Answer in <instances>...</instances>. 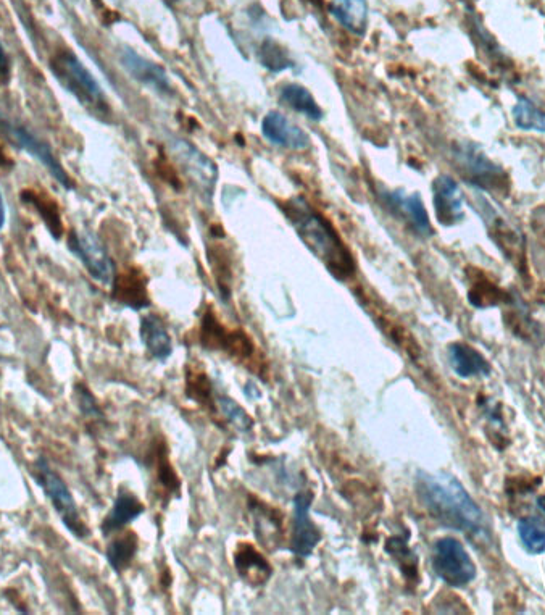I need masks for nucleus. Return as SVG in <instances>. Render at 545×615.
Here are the masks:
<instances>
[{
  "label": "nucleus",
  "instance_id": "f257e3e1",
  "mask_svg": "<svg viewBox=\"0 0 545 615\" xmlns=\"http://www.w3.org/2000/svg\"><path fill=\"white\" fill-rule=\"evenodd\" d=\"M418 499L442 527L468 536L484 530V514L457 478L444 472L420 470L415 478Z\"/></svg>",
  "mask_w": 545,
  "mask_h": 615
},
{
  "label": "nucleus",
  "instance_id": "f03ea898",
  "mask_svg": "<svg viewBox=\"0 0 545 615\" xmlns=\"http://www.w3.org/2000/svg\"><path fill=\"white\" fill-rule=\"evenodd\" d=\"M281 210L294 226L300 241L308 251L328 268L334 278L352 280L355 275V260L349 247L337 235L336 228L328 218L318 212L302 196L291 197L281 204Z\"/></svg>",
  "mask_w": 545,
  "mask_h": 615
},
{
  "label": "nucleus",
  "instance_id": "7ed1b4c3",
  "mask_svg": "<svg viewBox=\"0 0 545 615\" xmlns=\"http://www.w3.org/2000/svg\"><path fill=\"white\" fill-rule=\"evenodd\" d=\"M52 72L68 93L92 112L109 115L104 89L73 52H60L52 60Z\"/></svg>",
  "mask_w": 545,
  "mask_h": 615
},
{
  "label": "nucleus",
  "instance_id": "20e7f679",
  "mask_svg": "<svg viewBox=\"0 0 545 615\" xmlns=\"http://www.w3.org/2000/svg\"><path fill=\"white\" fill-rule=\"evenodd\" d=\"M33 465L34 480L50 499V503L54 506L55 512L59 514L63 525L68 528V532L73 533L80 540L89 536L88 525L81 519L75 498H73L67 483L63 482L59 473L50 467L49 462L44 457H39Z\"/></svg>",
  "mask_w": 545,
  "mask_h": 615
},
{
  "label": "nucleus",
  "instance_id": "39448f33",
  "mask_svg": "<svg viewBox=\"0 0 545 615\" xmlns=\"http://www.w3.org/2000/svg\"><path fill=\"white\" fill-rule=\"evenodd\" d=\"M433 570L452 588H465L476 578V564L460 541L446 536L434 543Z\"/></svg>",
  "mask_w": 545,
  "mask_h": 615
},
{
  "label": "nucleus",
  "instance_id": "423d86ee",
  "mask_svg": "<svg viewBox=\"0 0 545 615\" xmlns=\"http://www.w3.org/2000/svg\"><path fill=\"white\" fill-rule=\"evenodd\" d=\"M168 151L184 175L196 186L197 191L207 199L212 197L217 186L218 168L209 155L200 152L196 146L181 138H171L168 141Z\"/></svg>",
  "mask_w": 545,
  "mask_h": 615
},
{
  "label": "nucleus",
  "instance_id": "0eeeda50",
  "mask_svg": "<svg viewBox=\"0 0 545 615\" xmlns=\"http://www.w3.org/2000/svg\"><path fill=\"white\" fill-rule=\"evenodd\" d=\"M0 133H4L15 146L28 152L31 157L38 159L46 167V170H49L50 175L59 181L60 185L65 186L67 189L73 188L70 176L65 172V168L62 167L59 159L55 157L52 149L44 141H41L36 134L31 133L25 126L9 122V120H4V118H0Z\"/></svg>",
  "mask_w": 545,
  "mask_h": 615
},
{
  "label": "nucleus",
  "instance_id": "6e6552de",
  "mask_svg": "<svg viewBox=\"0 0 545 615\" xmlns=\"http://www.w3.org/2000/svg\"><path fill=\"white\" fill-rule=\"evenodd\" d=\"M70 249L88 268L89 275L100 285L112 286L115 280V265L104 244L92 231H75L70 238Z\"/></svg>",
  "mask_w": 545,
  "mask_h": 615
},
{
  "label": "nucleus",
  "instance_id": "1a4fd4ad",
  "mask_svg": "<svg viewBox=\"0 0 545 615\" xmlns=\"http://www.w3.org/2000/svg\"><path fill=\"white\" fill-rule=\"evenodd\" d=\"M200 339L205 348L212 351H225L236 359L247 360L254 356V343L242 331H228L212 312L205 314L202 320Z\"/></svg>",
  "mask_w": 545,
  "mask_h": 615
},
{
  "label": "nucleus",
  "instance_id": "9d476101",
  "mask_svg": "<svg viewBox=\"0 0 545 615\" xmlns=\"http://www.w3.org/2000/svg\"><path fill=\"white\" fill-rule=\"evenodd\" d=\"M313 494L299 493L294 498V519H292L291 551L297 557L312 556L321 541V532L310 519Z\"/></svg>",
  "mask_w": 545,
  "mask_h": 615
},
{
  "label": "nucleus",
  "instance_id": "9b49d317",
  "mask_svg": "<svg viewBox=\"0 0 545 615\" xmlns=\"http://www.w3.org/2000/svg\"><path fill=\"white\" fill-rule=\"evenodd\" d=\"M121 67L125 68L133 80L141 83L142 86L152 89L154 93L160 96H171L173 94V86H171L170 76L167 70L160 67L159 63L142 57L138 52L125 47L120 52Z\"/></svg>",
  "mask_w": 545,
  "mask_h": 615
},
{
  "label": "nucleus",
  "instance_id": "f8f14e48",
  "mask_svg": "<svg viewBox=\"0 0 545 615\" xmlns=\"http://www.w3.org/2000/svg\"><path fill=\"white\" fill-rule=\"evenodd\" d=\"M263 138L273 146L283 147L288 151L304 152L312 147V139L307 131L294 125L283 113L268 112L262 120Z\"/></svg>",
  "mask_w": 545,
  "mask_h": 615
},
{
  "label": "nucleus",
  "instance_id": "ddd939ff",
  "mask_svg": "<svg viewBox=\"0 0 545 615\" xmlns=\"http://www.w3.org/2000/svg\"><path fill=\"white\" fill-rule=\"evenodd\" d=\"M433 204L441 225H457L465 218V196L452 176L441 175L434 180Z\"/></svg>",
  "mask_w": 545,
  "mask_h": 615
},
{
  "label": "nucleus",
  "instance_id": "4468645a",
  "mask_svg": "<svg viewBox=\"0 0 545 615\" xmlns=\"http://www.w3.org/2000/svg\"><path fill=\"white\" fill-rule=\"evenodd\" d=\"M383 199L391 207V210H394L399 217L404 218L405 222L410 223V226L417 231L418 235H433V226H431V220H429L428 212H426L420 194H407L402 189H396V191H386L383 194Z\"/></svg>",
  "mask_w": 545,
  "mask_h": 615
},
{
  "label": "nucleus",
  "instance_id": "2eb2a0df",
  "mask_svg": "<svg viewBox=\"0 0 545 615\" xmlns=\"http://www.w3.org/2000/svg\"><path fill=\"white\" fill-rule=\"evenodd\" d=\"M146 283V277L139 270H126L113 280V296L131 309H146L150 304Z\"/></svg>",
  "mask_w": 545,
  "mask_h": 615
},
{
  "label": "nucleus",
  "instance_id": "dca6fc26",
  "mask_svg": "<svg viewBox=\"0 0 545 615\" xmlns=\"http://www.w3.org/2000/svg\"><path fill=\"white\" fill-rule=\"evenodd\" d=\"M450 367L460 378L487 377L491 373L489 360L465 343L450 344L447 349Z\"/></svg>",
  "mask_w": 545,
  "mask_h": 615
},
{
  "label": "nucleus",
  "instance_id": "f3484780",
  "mask_svg": "<svg viewBox=\"0 0 545 615\" xmlns=\"http://www.w3.org/2000/svg\"><path fill=\"white\" fill-rule=\"evenodd\" d=\"M234 565L247 583L262 586L273 575L270 562L249 543H241L234 553Z\"/></svg>",
  "mask_w": 545,
  "mask_h": 615
},
{
  "label": "nucleus",
  "instance_id": "a211bd4d",
  "mask_svg": "<svg viewBox=\"0 0 545 615\" xmlns=\"http://www.w3.org/2000/svg\"><path fill=\"white\" fill-rule=\"evenodd\" d=\"M328 10L342 28L355 36H365L367 33L370 13L367 0H331Z\"/></svg>",
  "mask_w": 545,
  "mask_h": 615
},
{
  "label": "nucleus",
  "instance_id": "6ab92c4d",
  "mask_svg": "<svg viewBox=\"0 0 545 615\" xmlns=\"http://www.w3.org/2000/svg\"><path fill=\"white\" fill-rule=\"evenodd\" d=\"M279 101L288 105L294 112L302 113L308 120L320 122L325 117V112L321 109L317 99L308 91L305 86L299 83H286L279 89Z\"/></svg>",
  "mask_w": 545,
  "mask_h": 615
},
{
  "label": "nucleus",
  "instance_id": "aec40b11",
  "mask_svg": "<svg viewBox=\"0 0 545 615\" xmlns=\"http://www.w3.org/2000/svg\"><path fill=\"white\" fill-rule=\"evenodd\" d=\"M142 343L146 344L147 351L159 360H167L173 352L170 333H168L162 318L150 314L141 320Z\"/></svg>",
  "mask_w": 545,
  "mask_h": 615
},
{
  "label": "nucleus",
  "instance_id": "412c9836",
  "mask_svg": "<svg viewBox=\"0 0 545 615\" xmlns=\"http://www.w3.org/2000/svg\"><path fill=\"white\" fill-rule=\"evenodd\" d=\"M146 511L134 494L128 493V491H120L115 504H113L112 511L105 517L104 523H102V532L104 535H110V533L118 532L121 528L126 527L128 523L134 522L138 519L142 512Z\"/></svg>",
  "mask_w": 545,
  "mask_h": 615
},
{
  "label": "nucleus",
  "instance_id": "4be33fe9",
  "mask_svg": "<svg viewBox=\"0 0 545 615\" xmlns=\"http://www.w3.org/2000/svg\"><path fill=\"white\" fill-rule=\"evenodd\" d=\"M136 553H138V536L136 533L126 532L109 544L107 561L112 565L113 570L121 572V570L128 569Z\"/></svg>",
  "mask_w": 545,
  "mask_h": 615
},
{
  "label": "nucleus",
  "instance_id": "5701e85b",
  "mask_svg": "<svg viewBox=\"0 0 545 615\" xmlns=\"http://www.w3.org/2000/svg\"><path fill=\"white\" fill-rule=\"evenodd\" d=\"M258 59L263 67L273 73L284 72L296 67V62L292 60L286 47L281 46L275 39L267 38L260 44Z\"/></svg>",
  "mask_w": 545,
  "mask_h": 615
},
{
  "label": "nucleus",
  "instance_id": "b1692460",
  "mask_svg": "<svg viewBox=\"0 0 545 615\" xmlns=\"http://www.w3.org/2000/svg\"><path fill=\"white\" fill-rule=\"evenodd\" d=\"M513 120L520 130L545 134V113L534 102L521 97L512 109Z\"/></svg>",
  "mask_w": 545,
  "mask_h": 615
},
{
  "label": "nucleus",
  "instance_id": "393cba45",
  "mask_svg": "<svg viewBox=\"0 0 545 615\" xmlns=\"http://www.w3.org/2000/svg\"><path fill=\"white\" fill-rule=\"evenodd\" d=\"M386 551L399 562L402 574L408 580H417L418 559L417 554L413 553L404 536H392L386 543Z\"/></svg>",
  "mask_w": 545,
  "mask_h": 615
},
{
  "label": "nucleus",
  "instance_id": "a878e982",
  "mask_svg": "<svg viewBox=\"0 0 545 615\" xmlns=\"http://www.w3.org/2000/svg\"><path fill=\"white\" fill-rule=\"evenodd\" d=\"M516 530H518L523 548L529 554L539 556L545 553V528L536 519L525 517V519L518 520Z\"/></svg>",
  "mask_w": 545,
  "mask_h": 615
},
{
  "label": "nucleus",
  "instance_id": "bb28decb",
  "mask_svg": "<svg viewBox=\"0 0 545 615\" xmlns=\"http://www.w3.org/2000/svg\"><path fill=\"white\" fill-rule=\"evenodd\" d=\"M455 157H457L460 167H462L465 172L470 173L473 178H479V176H486V178H489L492 173L496 172V165H492L486 157L479 155L475 146L460 147Z\"/></svg>",
  "mask_w": 545,
  "mask_h": 615
},
{
  "label": "nucleus",
  "instance_id": "cd10ccee",
  "mask_svg": "<svg viewBox=\"0 0 545 615\" xmlns=\"http://www.w3.org/2000/svg\"><path fill=\"white\" fill-rule=\"evenodd\" d=\"M220 407L228 422L238 428V430L249 431L250 428L254 427L252 417L233 399L221 398Z\"/></svg>",
  "mask_w": 545,
  "mask_h": 615
},
{
  "label": "nucleus",
  "instance_id": "c85d7f7f",
  "mask_svg": "<svg viewBox=\"0 0 545 615\" xmlns=\"http://www.w3.org/2000/svg\"><path fill=\"white\" fill-rule=\"evenodd\" d=\"M188 394L200 404H212L210 398V381L205 373L194 372L188 375Z\"/></svg>",
  "mask_w": 545,
  "mask_h": 615
},
{
  "label": "nucleus",
  "instance_id": "c756f323",
  "mask_svg": "<svg viewBox=\"0 0 545 615\" xmlns=\"http://www.w3.org/2000/svg\"><path fill=\"white\" fill-rule=\"evenodd\" d=\"M210 257H212L213 272L217 277L220 291L225 294L226 298H229V293H231V267H229V262L225 259V256L213 254V252Z\"/></svg>",
  "mask_w": 545,
  "mask_h": 615
},
{
  "label": "nucleus",
  "instance_id": "7c9ffc66",
  "mask_svg": "<svg viewBox=\"0 0 545 615\" xmlns=\"http://www.w3.org/2000/svg\"><path fill=\"white\" fill-rule=\"evenodd\" d=\"M10 73V60L9 55L5 52V47L0 42V78H7Z\"/></svg>",
  "mask_w": 545,
  "mask_h": 615
},
{
  "label": "nucleus",
  "instance_id": "2f4dec72",
  "mask_svg": "<svg viewBox=\"0 0 545 615\" xmlns=\"http://www.w3.org/2000/svg\"><path fill=\"white\" fill-rule=\"evenodd\" d=\"M5 220H7V209H5L4 196L0 193V230L4 228Z\"/></svg>",
  "mask_w": 545,
  "mask_h": 615
},
{
  "label": "nucleus",
  "instance_id": "473e14b6",
  "mask_svg": "<svg viewBox=\"0 0 545 615\" xmlns=\"http://www.w3.org/2000/svg\"><path fill=\"white\" fill-rule=\"evenodd\" d=\"M537 507H539V509H541V511L545 514V494H542V496L537 498Z\"/></svg>",
  "mask_w": 545,
  "mask_h": 615
}]
</instances>
